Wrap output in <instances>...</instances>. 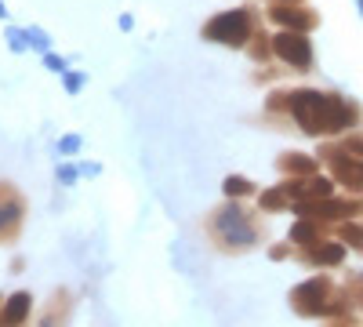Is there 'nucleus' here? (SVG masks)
Instances as JSON below:
<instances>
[{"label": "nucleus", "mask_w": 363, "mask_h": 327, "mask_svg": "<svg viewBox=\"0 0 363 327\" xmlns=\"http://www.w3.org/2000/svg\"><path fill=\"white\" fill-rule=\"evenodd\" d=\"M29 313H33V299H29L26 291L11 294V299L4 302V313H0V327H22L29 320Z\"/></svg>", "instance_id": "10"}, {"label": "nucleus", "mask_w": 363, "mask_h": 327, "mask_svg": "<svg viewBox=\"0 0 363 327\" xmlns=\"http://www.w3.org/2000/svg\"><path fill=\"white\" fill-rule=\"evenodd\" d=\"M207 233L222 251H247L258 240V222L244 211V207H218L207 222Z\"/></svg>", "instance_id": "2"}, {"label": "nucleus", "mask_w": 363, "mask_h": 327, "mask_svg": "<svg viewBox=\"0 0 363 327\" xmlns=\"http://www.w3.org/2000/svg\"><path fill=\"white\" fill-rule=\"evenodd\" d=\"M258 33V18L247 8H236V11H222L203 26V37L215 40V44H229V48H244L251 37Z\"/></svg>", "instance_id": "4"}, {"label": "nucleus", "mask_w": 363, "mask_h": 327, "mask_svg": "<svg viewBox=\"0 0 363 327\" xmlns=\"http://www.w3.org/2000/svg\"><path fill=\"white\" fill-rule=\"evenodd\" d=\"M338 150L349 153V157H359V160H363V131H349V135L338 142Z\"/></svg>", "instance_id": "15"}, {"label": "nucleus", "mask_w": 363, "mask_h": 327, "mask_svg": "<svg viewBox=\"0 0 363 327\" xmlns=\"http://www.w3.org/2000/svg\"><path fill=\"white\" fill-rule=\"evenodd\" d=\"M258 207H262V211H284V207H291V200H287L284 189L277 186V189H269V193L258 196Z\"/></svg>", "instance_id": "12"}, {"label": "nucleus", "mask_w": 363, "mask_h": 327, "mask_svg": "<svg viewBox=\"0 0 363 327\" xmlns=\"http://www.w3.org/2000/svg\"><path fill=\"white\" fill-rule=\"evenodd\" d=\"M320 160L330 167V178L338 186H345L349 193H363V160L359 157H349L338 150V142H330L320 150Z\"/></svg>", "instance_id": "5"}, {"label": "nucleus", "mask_w": 363, "mask_h": 327, "mask_svg": "<svg viewBox=\"0 0 363 327\" xmlns=\"http://www.w3.org/2000/svg\"><path fill=\"white\" fill-rule=\"evenodd\" d=\"M269 18L272 22H280L284 29H298V33H309V29L320 22V15L316 11H309V8H298V4H272L269 8Z\"/></svg>", "instance_id": "8"}, {"label": "nucleus", "mask_w": 363, "mask_h": 327, "mask_svg": "<svg viewBox=\"0 0 363 327\" xmlns=\"http://www.w3.org/2000/svg\"><path fill=\"white\" fill-rule=\"evenodd\" d=\"M287 116H294V124L320 138V135H345L349 128H356L363 121V113L356 102L330 95V92H291L287 95Z\"/></svg>", "instance_id": "1"}, {"label": "nucleus", "mask_w": 363, "mask_h": 327, "mask_svg": "<svg viewBox=\"0 0 363 327\" xmlns=\"http://www.w3.org/2000/svg\"><path fill=\"white\" fill-rule=\"evenodd\" d=\"M342 240L352 244V248L363 255V222H345V226H342Z\"/></svg>", "instance_id": "16"}, {"label": "nucleus", "mask_w": 363, "mask_h": 327, "mask_svg": "<svg viewBox=\"0 0 363 327\" xmlns=\"http://www.w3.org/2000/svg\"><path fill=\"white\" fill-rule=\"evenodd\" d=\"M255 193V186L247 182L244 174H229L225 178V196H251Z\"/></svg>", "instance_id": "14"}, {"label": "nucleus", "mask_w": 363, "mask_h": 327, "mask_svg": "<svg viewBox=\"0 0 363 327\" xmlns=\"http://www.w3.org/2000/svg\"><path fill=\"white\" fill-rule=\"evenodd\" d=\"M272 55L287 62L291 70H309L313 66V44L306 40V33L298 29H284V33L272 37Z\"/></svg>", "instance_id": "6"}, {"label": "nucleus", "mask_w": 363, "mask_h": 327, "mask_svg": "<svg viewBox=\"0 0 363 327\" xmlns=\"http://www.w3.org/2000/svg\"><path fill=\"white\" fill-rule=\"evenodd\" d=\"M251 40H255V44L247 48V51H251V58H255V62H265V58L272 55V37H265L262 29H258V33H255Z\"/></svg>", "instance_id": "13"}, {"label": "nucleus", "mask_w": 363, "mask_h": 327, "mask_svg": "<svg viewBox=\"0 0 363 327\" xmlns=\"http://www.w3.org/2000/svg\"><path fill=\"white\" fill-rule=\"evenodd\" d=\"M291 306L298 316H330V313H342L345 309V299L335 294V284L327 277H313L306 284H298L291 291Z\"/></svg>", "instance_id": "3"}, {"label": "nucleus", "mask_w": 363, "mask_h": 327, "mask_svg": "<svg viewBox=\"0 0 363 327\" xmlns=\"http://www.w3.org/2000/svg\"><path fill=\"white\" fill-rule=\"evenodd\" d=\"M345 258V244H330V240H316L301 251V262L309 265H338Z\"/></svg>", "instance_id": "9"}, {"label": "nucleus", "mask_w": 363, "mask_h": 327, "mask_svg": "<svg viewBox=\"0 0 363 327\" xmlns=\"http://www.w3.org/2000/svg\"><path fill=\"white\" fill-rule=\"evenodd\" d=\"M277 167H280L284 174H291V178H309V174H316L320 160H316V157H306V153H284V157L277 160Z\"/></svg>", "instance_id": "11"}, {"label": "nucleus", "mask_w": 363, "mask_h": 327, "mask_svg": "<svg viewBox=\"0 0 363 327\" xmlns=\"http://www.w3.org/2000/svg\"><path fill=\"white\" fill-rule=\"evenodd\" d=\"M277 4H284V0H277Z\"/></svg>", "instance_id": "18"}, {"label": "nucleus", "mask_w": 363, "mask_h": 327, "mask_svg": "<svg viewBox=\"0 0 363 327\" xmlns=\"http://www.w3.org/2000/svg\"><path fill=\"white\" fill-rule=\"evenodd\" d=\"M269 255H272V258H287V255H291V248H272Z\"/></svg>", "instance_id": "17"}, {"label": "nucleus", "mask_w": 363, "mask_h": 327, "mask_svg": "<svg viewBox=\"0 0 363 327\" xmlns=\"http://www.w3.org/2000/svg\"><path fill=\"white\" fill-rule=\"evenodd\" d=\"M22 215H26V200L15 186L0 182V244H11L18 229H22Z\"/></svg>", "instance_id": "7"}]
</instances>
